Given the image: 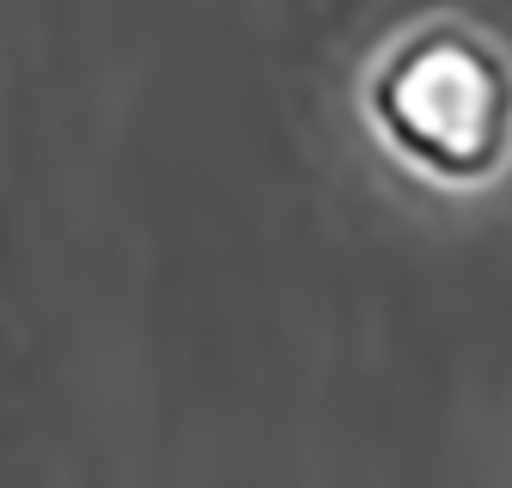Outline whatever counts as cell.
<instances>
[{
    "instance_id": "6da1fadb",
    "label": "cell",
    "mask_w": 512,
    "mask_h": 488,
    "mask_svg": "<svg viewBox=\"0 0 512 488\" xmlns=\"http://www.w3.org/2000/svg\"><path fill=\"white\" fill-rule=\"evenodd\" d=\"M354 116L378 159L421 190L494 196L512 177V49L470 13H415L366 49Z\"/></svg>"
}]
</instances>
